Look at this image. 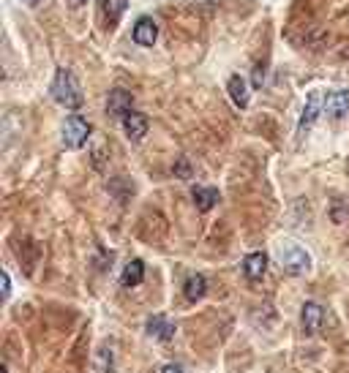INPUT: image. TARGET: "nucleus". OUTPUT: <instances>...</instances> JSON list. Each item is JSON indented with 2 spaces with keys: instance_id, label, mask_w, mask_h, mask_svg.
Instances as JSON below:
<instances>
[{
  "instance_id": "obj_1",
  "label": "nucleus",
  "mask_w": 349,
  "mask_h": 373,
  "mask_svg": "<svg viewBox=\"0 0 349 373\" xmlns=\"http://www.w3.org/2000/svg\"><path fill=\"white\" fill-rule=\"evenodd\" d=\"M52 99L57 101L60 106L66 109H79L82 106V87L76 82V76L69 71V69H57V74L52 79V87H50Z\"/></svg>"
},
{
  "instance_id": "obj_2",
  "label": "nucleus",
  "mask_w": 349,
  "mask_h": 373,
  "mask_svg": "<svg viewBox=\"0 0 349 373\" xmlns=\"http://www.w3.org/2000/svg\"><path fill=\"white\" fill-rule=\"evenodd\" d=\"M278 262L289 275H303L308 273V267H311L308 251L298 246V243H281L278 246Z\"/></svg>"
},
{
  "instance_id": "obj_3",
  "label": "nucleus",
  "mask_w": 349,
  "mask_h": 373,
  "mask_svg": "<svg viewBox=\"0 0 349 373\" xmlns=\"http://www.w3.org/2000/svg\"><path fill=\"white\" fill-rule=\"evenodd\" d=\"M63 145L69 150H79L88 145V139H90V123L82 118V115H71V118H66V123H63Z\"/></svg>"
},
{
  "instance_id": "obj_4",
  "label": "nucleus",
  "mask_w": 349,
  "mask_h": 373,
  "mask_svg": "<svg viewBox=\"0 0 349 373\" xmlns=\"http://www.w3.org/2000/svg\"><path fill=\"white\" fill-rule=\"evenodd\" d=\"M324 322V308L320 302H306L300 308V324H303V332L306 335H317L322 330Z\"/></svg>"
},
{
  "instance_id": "obj_5",
  "label": "nucleus",
  "mask_w": 349,
  "mask_h": 373,
  "mask_svg": "<svg viewBox=\"0 0 349 373\" xmlns=\"http://www.w3.org/2000/svg\"><path fill=\"white\" fill-rule=\"evenodd\" d=\"M131 106H134V96L128 93V90H112L109 93V99H107V115L109 118H115V120H123L125 115L131 112Z\"/></svg>"
},
{
  "instance_id": "obj_6",
  "label": "nucleus",
  "mask_w": 349,
  "mask_h": 373,
  "mask_svg": "<svg viewBox=\"0 0 349 373\" xmlns=\"http://www.w3.org/2000/svg\"><path fill=\"white\" fill-rule=\"evenodd\" d=\"M320 112H324V99L320 93H311L308 101H306V109H303V118H300V125H298L300 136H306V131L314 125V120L320 118Z\"/></svg>"
},
{
  "instance_id": "obj_7",
  "label": "nucleus",
  "mask_w": 349,
  "mask_h": 373,
  "mask_svg": "<svg viewBox=\"0 0 349 373\" xmlns=\"http://www.w3.org/2000/svg\"><path fill=\"white\" fill-rule=\"evenodd\" d=\"M121 123H123L125 136H128L131 142H139V139H145V134H148V125H150L148 118H145L142 112H134V109L125 115Z\"/></svg>"
},
{
  "instance_id": "obj_8",
  "label": "nucleus",
  "mask_w": 349,
  "mask_h": 373,
  "mask_svg": "<svg viewBox=\"0 0 349 373\" xmlns=\"http://www.w3.org/2000/svg\"><path fill=\"white\" fill-rule=\"evenodd\" d=\"M131 36H134V41H137L139 47H153V44H156V38H158V25H156L150 17H139Z\"/></svg>"
},
{
  "instance_id": "obj_9",
  "label": "nucleus",
  "mask_w": 349,
  "mask_h": 373,
  "mask_svg": "<svg viewBox=\"0 0 349 373\" xmlns=\"http://www.w3.org/2000/svg\"><path fill=\"white\" fill-rule=\"evenodd\" d=\"M145 330H148L150 338H156V341H172L174 338V324L167 316H161V314L158 316H150Z\"/></svg>"
},
{
  "instance_id": "obj_10",
  "label": "nucleus",
  "mask_w": 349,
  "mask_h": 373,
  "mask_svg": "<svg viewBox=\"0 0 349 373\" xmlns=\"http://www.w3.org/2000/svg\"><path fill=\"white\" fill-rule=\"evenodd\" d=\"M324 112L330 118H344L349 112V90H333L324 96Z\"/></svg>"
},
{
  "instance_id": "obj_11",
  "label": "nucleus",
  "mask_w": 349,
  "mask_h": 373,
  "mask_svg": "<svg viewBox=\"0 0 349 373\" xmlns=\"http://www.w3.org/2000/svg\"><path fill=\"white\" fill-rule=\"evenodd\" d=\"M265 270H268V256L262 251H254L243 259V273L249 281H259L265 275Z\"/></svg>"
},
{
  "instance_id": "obj_12",
  "label": "nucleus",
  "mask_w": 349,
  "mask_h": 373,
  "mask_svg": "<svg viewBox=\"0 0 349 373\" xmlns=\"http://www.w3.org/2000/svg\"><path fill=\"white\" fill-rule=\"evenodd\" d=\"M121 281H123L125 289H131V286H139L142 281H145V262L142 259H134V262H128L125 265L123 275H121Z\"/></svg>"
},
{
  "instance_id": "obj_13",
  "label": "nucleus",
  "mask_w": 349,
  "mask_h": 373,
  "mask_svg": "<svg viewBox=\"0 0 349 373\" xmlns=\"http://www.w3.org/2000/svg\"><path fill=\"white\" fill-rule=\"evenodd\" d=\"M226 90H229V96L235 101V106H240V109H246L249 106V87H246V82H243V76H229V85H226Z\"/></svg>"
},
{
  "instance_id": "obj_14",
  "label": "nucleus",
  "mask_w": 349,
  "mask_h": 373,
  "mask_svg": "<svg viewBox=\"0 0 349 373\" xmlns=\"http://www.w3.org/2000/svg\"><path fill=\"white\" fill-rule=\"evenodd\" d=\"M205 292H207V281H205V275H191L186 283H183V295L189 302H197V300L205 297Z\"/></svg>"
},
{
  "instance_id": "obj_15",
  "label": "nucleus",
  "mask_w": 349,
  "mask_h": 373,
  "mask_svg": "<svg viewBox=\"0 0 349 373\" xmlns=\"http://www.w3.org/2000/svg\"><path fill=\"white\" fill-rule=\"evenodd\" d=\"M191 197H194V202H197V210L207 213V210H213V207H216V202H219V191H216V188H202V185H197Z\"/></svg>"
},
{
  "instance_id": "obj_16",
  "label": "nucleus",
  "mask_w": 349,
  "mask_h": 373,
  "mask_svg": "<svg viewBox=\"0 0 349 373\" xmlns=\"http://www.w3.org/2000/svg\"><path fill=\"white\" fill-rule=\"evenodd\" d=\"M125 0H101V14L109 20V22H118L125 11Z\"/></svg>"
},
{
  "instance_id": "obj_17",
  "label": "nucleus",
  "mask_w": 349,
  "mask_h": 373,
  "mask_svg": "<svg viewBox=\"0 0 349 373\" xmlns=\"http://www.w3.org/2000/svg\"><path fill=\"white\" fill-rule=\"evenodd\" d=\"M177 174H180L183 180H189V177H191V169H189V161H186V158H180V161H177Z\"/></svg>"
},
{
  "instance_id": "obj_18",
  "label": "nucleus",
  "mask_w": 349,
  "mask_h": 373,
  "mask_svg": "<svg viewBox=\"0 0 349 373\" xmlns=\"http://www.w3.org/2000/svg\"><path fill=\"white\" fill-rule=\"evenodd\" d=\"M0 278H3V300H8V295H11V278H8V273H6V270H3V275H0Z\"/></svg>"
},
{
  "instance_id": "obj_19",
  "label": "nucleus",
  "mask_w": 349,
  "mask_h": 373,
  "mask_svg": "<svg viewBox=\"0 0 349 373\" xmlns=\"http://www.w3.org/2000/svg\"><path fill=\"white\" fill-rule=\"evenodd\" d=\"M262 82H265V71H262V66H256L254 69V87H262Z\"/></svg>"
},
{
  "instance_id": "obj_20",
  "label": "nucleus",
  "mask_w": 349,
  "mask_h": 373,
  "mask_svg": "<svg viewBox=\"0 0 349 373\" xmlns=\"http://www.w3.org/2000/svg\"><path fill=\"white\" fill-rule=\"evenodd\" d=\"M161 373H183V368H177V365H164Z\"/></svg>"
},
{
  "instance_id": "obj_21",
  "label": "nucleus",
  "mask_w": 349,
  "mask_h": 373,
  "mask_svg": "<svg viewBox=\"0 0 349 373\" xmlns=\"http://www.w3.org/2000/svg\"><path fill=\"white\" fill-rule=\"evenodd\" d=\"M71 3H74V6H79V3H88V0H71Z\"/></svg>"
},
{
  "instance_id": "obj_22",
  "label": "nucleus",
  "mask_w": 349,
  "mask_h": 373,
  "mask_svg": "<svg viewBox=\"0 0 349 373\" xmlns=\"http://www.w3.org/2000/svg\"><path fill=\"white\" fill-rule=\"evenodd\" d=\"M3 373H8V371H6V368H3Z\"/></svg>"
}]
</instances>
